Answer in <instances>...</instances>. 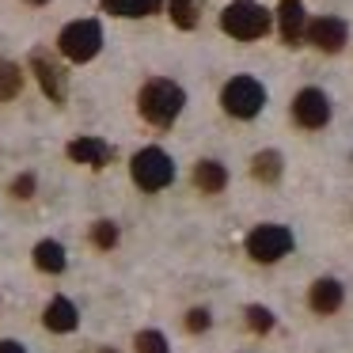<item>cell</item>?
Masks as SVG:
<instances>
[{"mask_svg":"<svg viewBox=\"0 0 353 353\" xmlns=\"http://www.w3.org/2000/svg\"><path fill=\"white\" fill-rule=\"evenodd\" d=\"M183 103H186L183 88L171 84V80H148L137 95V107H141V114H145V122L160 125V130H168V125L183 114Z\"/></svg>","mask_w":353,"mask_h":353,"instance_id":"6da1fadb","label":"cell"},{"mask_svg":"<svg viewBox=\"0 0 353 353\" xmlns=\"http://www.w3.org/2000/svg\"><path fill=\"white\" fill-rule=\"evenodd\" d=\"M221 103H224V110H228L232 118H254L262 110V103H266V92H262L259 80L236 77V80H228V84H224Z\"/></svg>","mask_w":353,"mask_h":353,"instance_id":"5b68a950","label":"cell"},{"mask_svg":"<svg viewBox=\"0 0 353 353\" xmlns=\"http://www.w3.org/2000/svg\"><path fill=\"white\" fill-rule=\"evenodd\" d=\"M0 353H27L19 342H0Z\"/></svg>","mask_w":353,"mask_h":353,"instance_id":"d4e9b609","label":"cell"},{"mask_svg":"<svg viewBox=\"0 0 353 353\" xmlns=\"http://www.w3.org/2000/svg\"><path fill=\"white\" fill-rule=\"evenodd\" d=\"M31 190H34V179L31 175H19L16 183H12V194H16V198H31Z\"/></svg>","mask_w":353,"mask_h":353,"instance_id":"cb8c5ba5","label":"cell"},{"mask_svg":"<svg viewBox=\"0 0 353 353\" xmlns=\"http://www.w3.org/2000/svg\"><path fill=\"white\" fill-rule=\"evenodd\" d=\"M46 327L50 330H57V334H69V330H77V323H80V315H77V304L72 300H65V296H57L54 304L46 307Z\"/></svg>","mask_w":353,"mask_h":353,"instance_id":"4fadbf2b","label":"cell"},{"mask_svg":"<svg viewBox=\"0 0 353 353\" xmlns=\"http://www.w3.org/2000/svg\"><path fill=\"white\" fill-rule=\"evenodd\" d=\"M19 92H23V72H19V65L0 61V103L16 99Z\"/></svg>","mask_w":353,"mask_h":353,"instance_id":"d6986e66","label":"cell"},{"mask_svg":"<svg viewBox=\"0 0 353 353\" xmlns=\"http://www.w3.org/2000/svg\"><path fill=\"white\" fill-rule=\"evenodd\" d=\"M292 251V232L281 228V224H262L247 236V254L254 262H277Z\"/></svg>","mask_w":353,"mask_h":353,"instance_id":"8992f818","label":"cell"},{"mask_svg":"<svg viewBox=\"0 0 353 353\" xmlns=\"http://www.w3.org/2000/svg\"><path fill=\"white\" fill-rule=\"evenodd\" d=\"M160 4L163 0H103V12L122 19H145V16H156Z\"/></svg>","mask_w":353,"mask_h":353,"instance_id":"5bb4252c","label":"cell"},{"mask_svg":"<svg viewBox=\"0 0 353 353\" xmlns=\"http://www.w3.org/2000/svg\"><path fill=\"white\" fill-rule=\"evenodd\" d=\"M31 69H34V77H39L42 92H46L54 103H61L65 99V72L57 69L54 57H50L46 50H34V54H31Z\"/></svg>","mask_w":353,"mask_h":353,"instance_id":"ba28073f","label":"cell"},{"mask_svg":"<svg viewBox=\"0 0 353 353\" xmlns=\"http://www.w3.org/2000/svg\"><path fill=\"white\" fill-rule=\"evenodd\" d=\"M307 39H312V46L315 50H323V54H338V50L345 46V23L342 19H330V16H323V19H315L312 27H307Z\"/></svg>","mask_w":353,"mask_h":353,"instance_id":"9c48e42d","label":"cell"},{"mask_svg":"<svg viewBox=\"0 0 353 353\" xmlns=\"http://www.w3.org/2000/svg\"><path fill=\"white\" fill-rule=\"evenodd\" d=\"M92 243H95V247H103V251H110V247L118 243V228H114L110 221H99V224L92 228Z\"/></svg>","mask_w":353,"mask_h":353,"instance_id":"44dd1931","label":"cell"},{"mask_svg":"<svg viewBox=\"0 0 353 353\" xmlns=\"http://www.w3.org/2000/svg\"><path fill=\"white\" fill-rule=\"evenodd\" d=\"M292 114H296V122L304 125V130H323V125L330 122V103L319 88H304V92L292 99Z\"/></svg>","mask_w":353,"mask_h":353,"instance_id":"52a82bcc","label":"cell"},{"mask_svg":"<svg viewBox=\"0 0 353 353\" xmlns=\"http://www.w3.org/2000/svg\"><path fill=\"white\" fill-rule=\"evenodd\" d=\"M194 183H198L201 194H221L224 186H228V171L216 160H201L198 168H194Z\"/></svg>","mask_w":353,"mask_h":353,"instance_id":"9a60e30c","label":"cell"},{"mask_svg":"<svg viewBox=\"0 0 353 353\" xmlns=\"http://www.w3.org/2000/svg\"><path fill=\"white\" fill-rule=\"evenodd\" d=\"M247 327L254 330V334H266L270 327H274V315L266 312V307H259V304H251L247 307Z\"/></svg>","mask_w":353,"mask_h":353,"instance_id":"7402d4cb","label":"cell"},{"mask_svg":"<svg viewBox=\"0 0 353 353\" xmlns=\"http://www.w3.org/2000/svg\"><path fill=\"white\" fill-rule=\"evenodd\" d=\"M186 330H194V334H198V330H209V312L205 307H194V312L186 315Z\"/></svg>","mask_w":353,"mask_h":353,"instance_id":"603a6c76","label":"cell"},{"mask_svg":"<svg viewBox=\"0 0 353 353\" xmlns=\"http://www.w3.org/2000/svg\"><path fill=\"white\" fill-rule=\"evenodd\" d=\"M221 27L239 42H254L270 31V12L262 8V4H254V0H236V4L224 8Z\"/></svg>","mask_w":353,"mask_h":353,"instance_id":"7a4b0ae2","label":"cell"},{"mask_svg":"<svg viewBox=\"0 0 353 353\" xmlns=\"http://www.w3.org/2000/svg\"><path fill=\"white\" fill-rule=\"evenodd\" d=\"M61 54L69 57V61H92L95 54H99L103 46V27L95 23V19H77V23H69L61 31Z\"/></svg>","mask_w":353,"mask_h":353,"instance_id":"277c9868","label":"cell"},{"mask_svg":"<svg viewBox=\"0 0 353 353\" xmlns=\"http://www.w3.org/2000/svg\"><path fill=\"white\" fill-rule=\"evenodd\" d=\"M168 12H171V23L175 27L194 31L201 19V0H168Z\"/></svg>","mask_w":353,"mask_h":353,"instance_id":"e0dca14e","label":"cell"},{"mask_svg":"<svg viewBox=\"0 0 353 353\" xmlns=\"http://www.w3.org/2000/svg\"><path fill=\"white\" fill-rule=\"evenodd\" d=\"M34 266L46 270V274H61L65 270V247L57 243V239H42V243L34 247Z\"/></svg>","mask_w":353,"mask_h":353,"instance_id":"2e32d148","label":"cell"},{"mask_svg":"<svg viewBox=\"0 0 353 353\" xmlns=\"http://www.w3.org/2000/svg\"><path fill=\"white\" fill-rule=\"evenodd\" d=\"M27 4H46V0H27Z\"/></svg>","mask_w":353,"mask_h":353,"instance_id":"484cf974","label":"cell"},{"mask_svg":"<svg viewBox=\"0 0 353 353\" xmlns=\"http://www.w3.org/2000/svg\"><path fill=\"white\" fill-rule=\"evenodd\" d=\"M99 353H114V350H99Z\"/></svg>","mask_w":353,"mask_h":353,"instance_id":"4316f807","label":"cell"},{"mask_svg":"<svg viewBox=\"0 0 353 353\" xmlns=\"http://www.w3.org/2000/svg\"><path fill=\"white\" fill-rule=\"evenodd\" d=\"M130 171H133V183H137L141 190H163V186L175 179V163H171V156L163 152V148H141V152L133 156Z\"/></svg>","mask_w":353,"mask_h":353,"instance_id":"3957f363","label":"cell"},{"mask_svg":"<svg viewBox=\"0 0 353 353\" xmlns=\"http://www.w3.org/2000/svg\"><path fill=\"white\" fill-rule=\"evenodd\" d=\"M69 160L88 163V168H103V163L110 160V145L99 141V137H77L69 145Z\"/></svg>","mask_w":353,"mask_h":353,"instance_id":"7c38bea8","label":"cell"},{"mask_svg":"<svg viewBox=\"0 0 353 353\" xmlns=\"http://www.w3.org/2000/svg\"><path fill=\"white\" fill-rule=\"evenodd\" d=\"M307 304L319 315L338 312V307H342V285H338L334 277H319V281L312 285V292H307Z\"/></svg>","mask_w":353,"mask_h":353,"instance_id":"8fae6325","label":"cell"},{"mask_svg":"<svg viewBox=\"0 0 353 353\" xmlns=\"http://www.w3.org/2000/svg\"><path fill=\"white\" fill-rule=\"evenodd\" d=\"M133 350L137 353H171V345H168V338H163L160 330H141L137 342H133Z\"/></svg>","mask_w":353,"mask_h":353,"instance_id":"ffe728a7","label":"cell"},{"mask_svg":"<svg viewBox=\"0 0 353 353\" xmlns=\"http://www.w3.org/2000/svg\"><path fill=\"white\" fill-rule=\"evenodd\" d=\"M251 175L259 183H277L281 179V152H259L251 160Z\"/></svg>","mask_w":353,"mask_h":353,"instance_id":"ac0fdd59","label":"cell"},{"mask_svg":"<svg viewBox=\"0 0 353 353\" xmlns=\"http://www.w3.org/2000/svg\"><path fill=\"white\" fill-rule=\"evenodd\" d=\"M277 27H281V39L289 46H300L307 31V19H304V8H300V0H281V8H277Z\"/></svg>","mask_w":353,"mask_h":353,"instance_id":"30bf717a","label":"cell"}]
</instances>
